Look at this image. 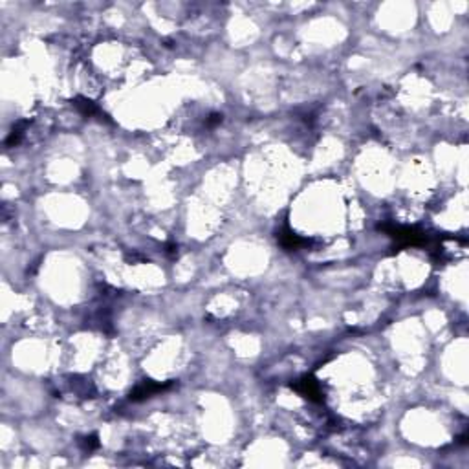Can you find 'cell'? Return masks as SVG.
<instances>
[{
	"label": "cell",
	"mask_w": 469,
	"mask_h": 469,
	"mask_svg": "<svg viewBox=\"0 0 469 469\" xmlns=\"http://www.w3.org/2000/svg\"><path fill=\"white\" fill-rule=\"evenodd\" d=\"M171 383H154V382H145L141 385H138L136 389L130 392V401H141V399L150 398L156 392H162V390L169 389Z\"/></svg>",
	"instance_id": "obj_1"
},
{
	"label": "cell",
	"mask_w": 469,
	"mask_h": 469,
	"mask_svg": "<svg viewBox=\"0 0 469 469\" xmlns=\"http://www.w3.org/2000/svg\"><path fill=\"white\" fill-rule=\"evenodd\" d=\"M294 389L297 390V392H301L304 398L311 399V401H323L319 383H317L311 376L310 377H304V379H301V382H297L294 385Z\"/></svg>",
	"instance_id": "obj_2"
},
{
	"label": "cell",
	"mask_w": 469,
	"mask_h": 469,
	"mask_svg": "<svg viewBox=\"0 0 469 469\" xmlns=\"http://www.w3.org/2000/svg\"><path fill=\"white\" fill-rule=\"evenodd\" d=\"M281 244L284 245L286 250H297V248H301V245L304 244V238H301V237H297L295 233H292L289 229H286V231H282L281 233Z\"/></svg>",
	"instance_id": "obj_3"
},
{
	"label": "cell",
	"mask_w": 469,
	"mask_h": 469,
	"mask_svg": "<svg viewBox=\"0 0 469 469\" xmlns=\"http://www.w3.org/2000/svg\"><path fill=\"white\" fill-rule=\"evenodd\" d=\"M75 106H77L81 114L86 116V118H90V116H94V114L99 112V108H97L96 103H92L90 99H84V97H77V99H75Z\"/></svg>",
	"instance_id": "obj_4"
},
{
	"label": "cell",
	"mask_w": 469,
	"mask_h": 469,
	"mask_svg": "<svg viewBox=\"0 0 469 469\" xmlns=\"http://www.w3.org/2000/svg\"><path fill=\"white\" fill-rule=\"evenodd\" d=\"M97 445H99V442H97V436L94 434V436H90V438L84 440V448L88 449V451H92V449H96Z\"/></svg>",
	"instance_id": "obj_5"
},
{
	"label": "cell",
	"mask_w": 469,
	"mask_h": 469,
	"mask_svg": "<svg viewBox=\"0 0 469 469\" xmlns=\"http://www.w3.org/2000/svg\"><path fill=\"white\" fill-rule=\"evenodd\" d=\"M220 121H222V116H220V114H211L209 119H207V125H209V127H213V125H216V123H220Z\"/></svg>",
	"instance_id": "obj_6"
}]
</instances>
